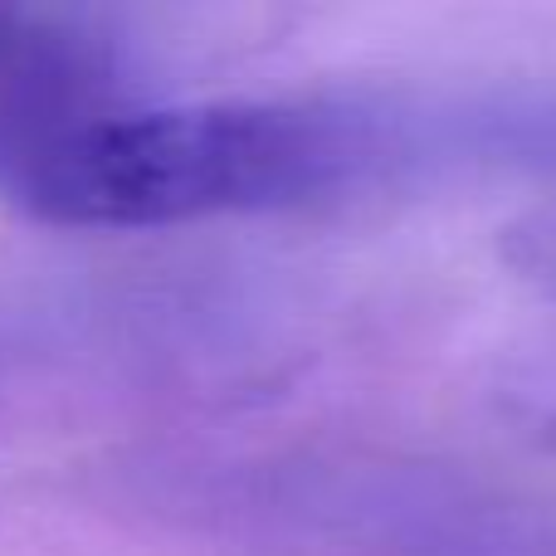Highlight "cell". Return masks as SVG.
I'll list each match as a JSON object with an SVG mask.
<instances>
[{
    "label": "cell",
    "mask_w": 556,
    "mask_h": 556,
    "mask_svg": "<svg viewBox=\"0 0 556 556\" xmlns=\"http://www.w3.org/2000/svg\"><path fill=\"white\" fill-rule=\"evenodd\" d=\"M332 162V123L303 108L132 98L59 152L15 211L64 230H156L303 201Z\"/></svg>",
    "instance_id": "obj_1"
},
{
    "label": "cell",
    "mask_w": 556,
    "mask_h": 556,
    "mask_svg": "<svg viewBox=\"0 0 556 556\" xmlns=\"http://www.w3.org/2000/svg\"><path fill=\"white\" fill-rule=\"evenodd\" d=\"M503 410L508 420L542 450H556V346L538 352L508 376L503 386Z\"/></svg>",
    "instance_id": "obj_3"
},
{
    "label": "cell",
    "mask_w": 556,
    "mask_h": 556,
    "mask_svg": "<svg viewBox=\"0 0 556 556\" xmlns=\"http://www.w3.org/2000/svg\"><path fill=\"white\" fill-rule=\"evenodd\" d=\"M132 98L142 93L103 10L0 5V201L15 205L59 152Z\"/></svg>",
    "instance_id": "obj_2"
}]
</instances>
